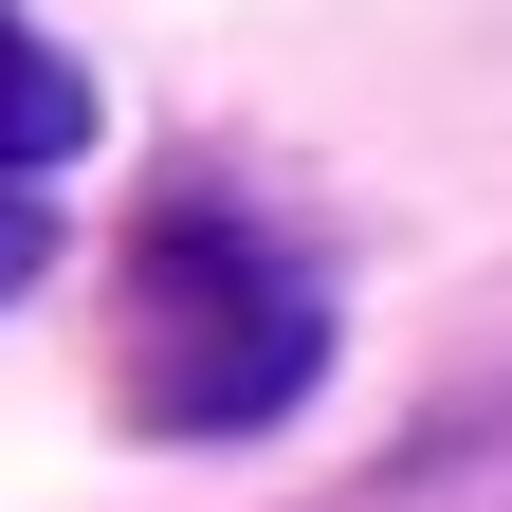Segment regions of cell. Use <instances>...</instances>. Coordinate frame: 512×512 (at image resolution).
Instances as JSON below:
<instances>
[{
	"label": "cell",
	"instance_id": "6da1fadb",
	"mask_svg": "<svg viewBox=\"0 0 512 512\" xmlns=\"http://www.w3.org/2000/svg\"><path fill=\"white\" fill-rule=\"evenodd\" d=\"M311 366H330V293H311L256 220L165 202L147 238H128V384H147L165 439H238V421H275Z\"/></svg>",
	"mask_w": 512,
	"mask_h": 512
},
{
	"label": "cell",
	"instance_id": "7a4b0ae2",
	"mask_svg": "<svg viewBox=\"0 0 512 512\" xmlns=\"http://www.w3.org/2000/svg\"><path fill=\"white\" fill-rule=\"evenodd\" d=\"M55 147H92V74H74L55 37H19V19H0V183H19V165H55Z\"/></svg>",
	"mask_w": 512,
	"mask_h": 512
},
{
	"label": "cell",
	"instance_id": "3957f363",
	"mask_svg": "<svg viewBox=\"0 0 512 512\" xmlns=\"http://www.w3.org/2000/svg\"><path fill=\"white\" fill-rule=\"evenodd\" d=\"M37 256H55V220H37V202H0V293H19Z\"/></svg>",
	"mask_w": 512,
	"mask_h": 512
}]
</instances>
